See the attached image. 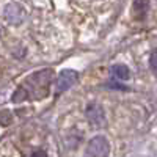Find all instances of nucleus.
I'll return each instance as SVG.
<instances>
[{"label":"nucleus","instance_id":"obj_1","mask_svg":"<svg viewBox=\"0 0 157 157\" xmlns=\"http://www.w3.org/2000/svg\"><path fill=\"white\" fill-rule=\"evenodd\" d=\"M52 72L50 69H44V71H39L35 72L32 75H29L27 78L24 80V83L19 86L17 93H14L13 96V101H21V99H41L46 98L49 93V85L52 82Z\"/></svg>","mask_w":157,"mask_h":157},{"label":"nucleus","instance_id":"obj_2","mask_svg":"<svg viewBox=\"0 0 157 157\" xmlns=\"http://www.w3.org/2000/svg\"><path fill=\"white\" fill-rule=\"evenodd\" d=\"M88 152L91 154V157H109L110 145L107 138L102 135L91 138V141L88 143Z\"/></svg>","mask_w":157,"mask_h":157},{"label":"nucleus","instance_id":"obj_3","mask_svg":"<svg viewBox=\"0 0 157 157\" xmlns=\"http://www.w3.org/2000/svg\"><path fill=\"white\" fill-rule=\"evenodd\" d=\"M77 78H78V74L72 69H64L58 74L57 77V82H55V91L60 94L63 93V91H66L69 90L75 82H77Z\"/></svg>","mask_w":157,"mask_h":157},{"label":"nucleus","instance_id":"obj_4","mask_svg":"<svg viewBox=\"0 0 157 157\" xmlns=\"http://www.w3.org/2000/svg\"><path fill=\"white\" fill-rule=\"evenodd\" d=\"M5 17L10 24L13 25H19L24 19H25V11L19 3H8L5 6Z\"/></svg>","mask_w":157,"mask_h":157},{"label":"nucleus","instance_id":"obj_5","mask_svg":"<svg viewBox=\"0 0 157 157\" xmlns=\"http://www.w3.org/2000/svg\"><path fill=\"white\" fill-rule=\"evenodd\" d=\"M86 115H88V120L94 124H101L104 121V112L99 105H91L88 107L86 110Z\"/></svg>","mask_w":157,"mask_h":157},{"label":"nucleus","instance_id":"obj_6","mask_svg":"<svg viewBox=\"0 0 157 157\" xmlns=\"http://www.w3.org/2000/svg\"><path fill=\"white\" fill-rule=\"evenodd\" d=\"M112 74H113V77L118 78V80H127L130 77V71L126 64H115L112 68Z\"/></svg>","mask_w":157,"mask_h":157},{"label":"nucleus","instance_id":"obj_7","mask_svg":"<svg viewBox=\"0 0 157 157\" xmlns=\"http://www.w3.org/2000/svg\"><path fill=\"white\" fill-rule=\"evenodd\" d=\"M149 66H151V71L157 75V49L152 50V54L149 57Z\"/></svg>","mask_w":157,"mask_h":157},{"label":"nucleus","instance_id":"obj_8","mask_svg":"<svg viewBox=\"0 0 157 157\" xmlns=\"http://www.w3.org/2000/svg\"><path fill=\"white\" fill-rule=\"evenodd\" d=\"M30 157H47V154H46L44 151H39V149H38V151H33Z\"/></svg>","mask_w":157,"mask_h":157}]
</instances>
